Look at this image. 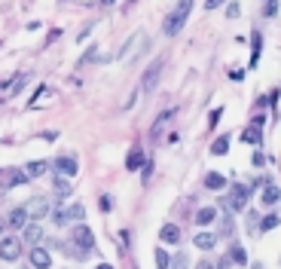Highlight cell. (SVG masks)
Instances as JSON below:
<instances>
[{
	"mask_svg": "<svg viewBox=\"0 0 281 269\" xmlns=\"http://www.w3.org/2000/svg\"><path fill=\"white\" fill-rule=\"evenodd\" d=\"M190 10H193V0H180V4L165 16V22H162V34H165V37H177V34L183 31L186 19H190Z\"/></svg>",
	"mask_w": 281,
	"mask_h": 269,
	"instance_id": "6da1fadb",
	"label": "cell"
},
{
	"mask_svg": "<svg viewBox=\"0 0 281 269\" xmlns=\"http://www.w3.org/2000/svg\"><path fill=\"white\" fill-rule=\"evenodd\" d=\"M70 245H76L79 251L92 254V251H95V233H92L86 223H76V226L70 229Z\"/></svg>",
	"mask_w": 281,
	"mask_h": 269,
	"instance_id": "7a4b0ae2",
	"label": "cell"
},
{
	"mask_svg": "<svg viewBox=\"0 0 281 269\" xmlns=\"http://www.w3.org/2000/svg\"><path fill=\"white\" fill-rule=\"evenodd\" d=\"M248 202H251V187H245V184H232L226 208H229V211H245Z\"/></svg>",
	"mask_w": 281,
	"mask_h": 269,
	"instance_id": "3957f363",
	"label": "cell"
},
{
	"mask_svg": "<svg viewBox=\"0 0 281 269\" xmlns=\"http://www.w3.org/2000/svg\"><path fill=\"white\" fill-rule=\"evenodd\" d=\"M19 257H22V239L19 236H4L0 239V260L16 263Z\"/></svg>",
	"mask_w": 281,
	"mask_h": 269,
	"instance_id": "277c9868",
	"label": "cell"
},
{
	"mask_svg": "<svg viewBox=\"0 0 281 269\" xmlns=\"http://www.w3.org/2000/svg\"><path fill=\"white\" fill-rule=\"evenodd\" d=\"M159 73H162V58H159V61H153V64L144 70V76H141V89H144V92H153V89H156Z\"/></svg>",
	"mask_w": 281,
	"mask_h": 269,
	"instance_id": "5b68a950",
	"label": "cell"
},
{
	"mask_svg": "<svg viewBox=\"0 0 281 269\" xmlns=\"http://www.w3.org/2000/svg\"><path fill=\"white\" fill-rule=\"evenodd\" d=\"M25 208H28V214H31L34 220H40V217H46V214H52V208H49V202H46L43 196H37V199H31V202H28Z\"/></svg>",
	"mask_w": 281,
	"mask_h": 269,
	"instance_id": "8992f818",
	"label": "cell"
},
{
	"mask_svg": "<svg viewBox=\"0 0 281 269\" xmlns=\"http://www.w3.org/2000/svg\"><path fill=\"white\" fill-rule=\"evenodd\" d=\"M31 266H34V269H49V266H52L49 251L40 248V245H34V248H31Z\"/></svg>",
	"mask_w": 281,
	"mask_h": 269,
	"instance_id": "52a82bcc",
	"label": "cell"
},
{
	"mask_svg": "<svg viewBox=\"0 0 281 269\" xmlns=\"http://www.w3.org/2000/svg\"><path fill=\"white\" fill-rule=\"evenodd\" d=\"M55 171L64 174V177H73V174L79 171V162H76L73 156H58V159H55Z\"/></svg>",
	"mask_w": 281,
	"mask_h": 269,
	"instance_id": "ba28073f",
	"label": "cell"
},
{
	"mask_svg": "<svg viewBox=\"0 0 281 269\" xmlns=\"http://www.w3.org/2000/svg\"><path fill=\"white\" fill-rule=\"evenodd\" d=\"M159 239H162L165 245H177L180 242V226L177 223H165L162 229H159Z\"/></svg>",
	"mask_w": 281,
	"mask_h": 269,
	"instance_id": "9c48e42d",
	"label": "cell"
},
{
	"mask_svg": "<svg viewBox=\"0 0 281 269\" xmlns=\"http://www.w3.org/2000/svg\"><path fill=\"white\" fill-rule=\"evenodd\" d=\"M28 217H31L28 208H13L10 217H7V223H10L13 229H25V226H28Z\"/></svg>",
	"mask_w": 281,
	"mask_h": 269,
	"instance_id": "30bf717a",
	"label": "cell"
},
{
	"mask_svg": "<svg viewBox=\"0 0 281 269\" xmlns=\"http://www.w3.org/2000/svg\"><path fill=\"white\" fill-rule=\"evenodd\" d=\"M40 239H43V229H40V223H28L22 229V242L28 245H40Z\"/></svg>",
	"mask_w": 281,
	"mask_h": 269,
	"instance_id": "8fae6325",
	"label": "cell"
},
{
	"mask_svg": "<svg viewBox=\"0 0 281 269\" xmlns=\"http://www.w3.org/2000/svg\"><path fill=\"white\" fill-rule=\"evenodd\" d=\"M214 220H217V208H214V205H205V208L196 211V223H199V226H211Z\"/></svg>",
	"mask_w": 281,
	"mask_h": 269,
	"instance_id": "7c38bea8",
	"label": "cell"
},
{
	"mask_svg": "<svg viewBox=\"0 0 281 269\" xmlns=\"http://www.w3.org/2000/svg\"><path fill=\"white\" fill-rule=\"evenodd\" d=\"M251 37H254V40H251V61H248V64H251V67H257V64H260V52H263V34H260V31H254Z\"/></svg>",
	"mask_w": 281,
	"mask_h": 269,
	"instance_id": "4fadbf2b",
	"label": "cell"
},
{
	"mask_svg": "<svg viewBox=\"0 0 281 269\" xmlns=\"http://www.w3.org/2000/svg\"><path fill=\"white\" fill-rule=\"evenodd\" d=\"M144 165H147L144 150H132V153H129V159H126V168H129V171H138V168H144Z\"/></svg>",
	"mask_w": 281,
	"mask_h": 269,
	"instance_id": "5bb4252c",
	"label": "cell"
},
{
	"mask_svg": "<svg viewBox=\"0 0 281 269\" xmlns=\"http://www.w3.org/2000/svg\"><path fill=\"white\" fill-rule=\"evenodd\" d=\"M196 248H202V251H211L217 245V233H196Z\"/></svg>",
	"mask_w": 281,
	"mask_h": 269,
	"instance_id": "9a60e30c",
	"label": "cell"
},
{
	"mask_svg": "<svg viewBox=\"0 0 281 269\" xmlns=\"http://www.w3.org/2000/svg\"><path fill=\"white\" fill-rule=\"evenodd\" d=\"M275 202H281V187L266 184L263 187V205H275Z\"/></svg>",
	"mask_w": 281,
	"mask_h": 269,
	"instance_id": "2e32d148",
	"label": "cell"
},
{
	"mask_svg": "<svg viewBox=\"0 0 281 269\" xmlns=\"http://www.w3.org/2000/svg\"><path fill=\"white\" fill-rule=\"evenodd\" d=\"M205 187L217 193V190H223V187H226V177H223L220 171H208V174H205Z\"/></svg>",
	"mask_w": 281,
	"mask_h": 269,
	"instance_id": "e0dca14e",
	"label": "cell"
},
{
	"mask_svg": "<svg viewBox=\"0 0 281 269\" xmlns=\"http://www.w3.org/2000/svg\"><path fill=\"white\" fill-rule=\"evenodd\" d=\"M7 181H10L7 187H19V184H28V181H31V174H28V171H22V168H10V171H7Z\"/></svg>",
	"mask_w": 281,
	"mask_h": 269,
	"instance_id": "ac0fdd59",
	"label": "cell"
},
{
	"mask_svg": "<svg viewBox=\"0 0 281 269\" xmlns=\"http://www.w3.org/2000/svg\"><path fill=\"white\" fill-rule=\"evenodd\" d=\"M70 190H73V184H70V177H64V174H55V193L64 199V196H70Z\"/></svg>",
	"mask_w": 281,
	"mask_h": 269,
	"instance_id": "d6986e66",
	"label": "cell"
},
{
	"mask_svg": "<svg viewBox=\"0 0 281 269\" xmlns=\"http://www.w3.org/2000/svg\"><path fill=\"white\" fill-rule=\"evenodd\" d=\"M242 141H245V144H260V141H263V132H260V126H248V129L242 132Z\"/></svg>",
	"mask_w": 281,
	"mask_h": 269,
	"instance_id": "ffe728a7",
	"label": "cell"
},
{
	"mask_svg": "<svg viewBox=\"0 0 281 269\" xmlns=\"http://www.w3.org/2000/svg\"><path fill=\"white\" fill-rule=\"evenodd\" d=\"M46 168H49V165H46L43 159H34V162H28V165H25V171H28L31 177H40V174H46Z\"/></svg>",
	"mask_w": 281,
	"mask_h": 269,
	"instance_id": "44dd1931",
	"label": "cell"
},
{
	"mask_svg": "<svg viewBox=\"0 0 281 269\" xmlns=\"http://www.w3.org/2000/svg\"><path fill=\"white\" fill-rule=\"evenodd\" d=\"M156 269H171V254L168 251H162V248H156Z\"/></svg>",
	"mask_w": 281,
	"mask_h": 269,
	"instance_id": "7402d4cb",
	"label": "cell"
},
{
	"mask_svg": "<svg viewBox=\"0 0 281 269\" xmlns=\"http://www.w3.org/2000/svg\"><path fill=\"white\" fill-rule=\"evenodd\" d=\"M229 257H232L238 266H248V254H245V248H242V245H232V248H229Z\"/></svg>",
	"mask_w": 281,
	"mask_h": 269,
	"instance_id": "603a6c76",
	"label": "cell"
},
{
	"mask_svg": "<svg viewBox=\"0 0 281 269\" xmlns=\"http://www.w3.org/2000/svg\"><path fill=\"white\" fill-rule=\"evenodd\" d=\"M229 150V138L223 135V138H217L214 144H211V153H214V156H223V153Z\"/></svg>",
	"mask_w": 281,
	"mask_h": 269,
	"instance_id": "cb8c5ba5",
	"label": "cell"
},
{
	"mask_svg": "<svg viewBox=\"0 0 281 269\" xmlns=\"http://www.w3.org/2000/svg\"><path fill=\"white\" fill-rule=\"evenodd\" d=\"M281 220H278V214H266L263 220H260V233H269V229H275Z\"/></svg>",
	"mask_w": 281,
	"mask_h": 269,
	"instance_id": "d4e9b609",
	"label": "cell"
},
{
	"mask_svg": "<svg viewBox=\"0 0 281 269\" xmlns=\"http://www.w3.org/2000/svg\"><path fill=\"white\" fill-rule=\"evenodd\" d=\"M67 217H70V220H76V223H83L86 208H83V205H70V208H67Z\"/></svg>",
	"mask_w": 281,
	"mask_h": 269,
	"instance_id": "484cf974",
	"label": "cell"
},
{
	"mask_svg": "<svg viewBox=\"0 0 281 269\" xmlns=\"http://www.w3.org/2000/svg\"><path fill=\"white\" fill-rule=\"evenodd\" d=\"M263 16H266V19H275V16H278V0H263Z\"/></svg>",
	"mask_w": 281,
	"mask_h": 269,
	"instance_id": "4316f807",
	"label": "cell"
},
{
	"mask_svg": "<svg viewBox=\"0 0 281 269\" xmlns=\"http://www.w3.org/2000/svg\"><path fill=\"white\" fill-rule=\"evenodd\" d=\"M52 220H55L58 226H64V223L70 220V217H67V208H58V211H52Z\"/></svg>",
	"mask_w": 281,
	"mask_h": 269,
	"instance_id": "83f0119b",
	"label": "cell"
},
{
	"mask_svg": "<svg viewBox=\"0 0 281 269\" xmlns=\"http://www.w3.org/2000/svg\"><path fill=\"white\" fill-rule=\"evenodd\" d=\"M217 236H232V217H223L220 220V233Z\"/></svg>",
	"mask_w": 281,
	"mask_h": 269,
	"instance_id": "f1b7e54d",
	"label": "cell"
},
{
	"mask_svg": "<svg viewBox=\"0 0 281 269\" xmlns=\"http://www.w3.org/2000/svg\"><path fill=\"white\" fill-rule=\"evenodd\" d=\"M238 13H242V7H238L235 0H232V4H226V16H229V19H235Z\"/></svg>",
	"mask_w": 281,
	"mask_h": 269,
	"instance_id": "f546056e",
	"label": "cell"
},
{
	"mask_svg": "<svg viewBox=\"0 0 281 269\" xmlns=\"http://www.w3.org/2000/svg\"><path fill=\"white\" fill-rule=\"evenodd\" d=\"M171 266H174V269H186V257H183V254L171 257Z\"/></svg>",
	"mask_w": 281,
	"mask_h": 269,
	"instance_id": "4dcf8cb0",
	"label": "cell"
},
{
	"mask_svg": "<svg viewBox=\"0 0 281 269\" xmlns=\"http://www.w3.org/2000/svg\"><path fill=\"white\" fill-rule=\"evenodd\" d=\"M220 117H223V107H217V110H214V113H211V123H208V126H211V129H214V126H217V123H220Z\"/></svg>",
	"mask_w": 281,
	"mask_h": 269,
	"instance_id": "1f68e13d",
	"label": "cell"
},
{
	"mask_svg": "<svg viewBox=\"0 0 281 269\" xmlns=\"http://www.w3.org/2000/svg\"><path fill=\"white\" fill-rule=\"evenodd\" d=\"M251 162H254V168H260V165L266 162V156H263V153L257 150V153H254V156H251Z\"/></svg>",
	"mask_w": 281,
	"mask_h": 269,
	"instance_id": "d6a6232c",
	"label": "cell"
},
{
	"mask_svg": "<svg viewBox=\"0 0 281 269\" xmlns=\"http://www.w3.org/2000/svg\"><path fill=\"white\" fill-rule=\"evenodd\" d=\"M95 55H98V49H95V46H92V49H89V52H86V55H83V58H79V64H86V61H92V58H95Z\"/></svg>",
	"mask_w": 281,
	"mask_h": 269,
	"instance_id": "836d02e7",
	"label": "cell"
},
{
	"mask_svg": "<svg viewBox=\"0 0 281 269\" xmlns=\"http://www.w3.org/2000/svg\"><path fill=\"white\" fill-rule=\"evenodd\" d=\"M113 208V199L110 196H101V211H110Z\"/></svg>",
	"mask_w": 281,
	"mask_h": 269,
	"instance_id": "e575fe53",
	"label": "cell"
},
{
	"mask_svg": "<svg viewBox=\"0 0 281 269\" xmlns=\"http://www.w3.org/2000/svg\"><path fill=\"white\" fill-rule=\"evenodd\" d=\"M220 4H226V0H205V7H208V10H217Z\"/></svg>",
	"mask_w": 281,
	"mask_h": 269,
	"instance_id": "d590c367",
	"label": "cell"
},
{
	"mask_svg": "<svg viewBox=\"0 0 281 269\" xmlns=\"http://www.w3.org/2000/svg\"><path fill=\"white\" fill-rule=\"evenodd\" d=\"M150 174H153V162H147V165H144V181H150Z\"/></svg>",
	"mask_w": 281,
	"mask_h": 269,
	"instance_id": "8d00e7d4",
	"label": "cell"
},
{
	"mask_svg": "<svg viewBox=\"0 0 281 269\" xmlns=\"http://www.w3.org/2000/svg\"><path fill=\"white\" fill-rule=\"evenodd\" d=\"M199 269H214V266H211L208 260H202V263H199Z\"/></svg>",
	"mask_w": 281,
	"mask_h": 269,
	"instance_id": "74e56055",
	"label": "cell"
},
{
	"mask_svg": "<svg viewBox=\"0 0 281 269\" xmlns=\"http://www.w3.org/2000/svg\"><path fill=\"white\" fill-rule=\"evenodd\" d=\"M95 269H113V266H110V263H98Z\"/></svg>",
	"mask_w": 281,
	"mask_h": 269,
	"instance_id": "f35d334b",
	"label": "cell"
},
{
	"mask_svg": "<svg viewBox=\"0 0 281 269\" xmlns=\"http://www.w3.org/2000/svg\"><path fill=\"white\" fill-rule=\"evenodd\" d=\"M0 233H4V220H0Z\"/></svg>",
	"mask_w": 281,
	"mask_h": 269,
	"instance_id": "ab89813d",
	"label": "cell"
}]
</instances>
